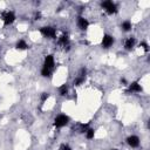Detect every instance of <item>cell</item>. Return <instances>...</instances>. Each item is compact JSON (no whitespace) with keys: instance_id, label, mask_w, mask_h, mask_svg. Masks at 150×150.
I'll return each instance as SVG.
<instances>
[{"instance_id":"6da1fadb","label":"cell","mask_w":150,"mask_h":150,"mask_svg":"<svg viewBox=\"0 0 150 150\" xmlns=\"http://www.w3.org/2000/svg\"><path fill=\"white\" fill-rule=\"evenodd\" d=\"M101 7L103 8V11L109 14V15H112L115 13H117V5L111 1V0H105V1H102L101 2Z\"/></svg>"},{"instance_id":"7a4b0ae2","label":"cell","mask_w":150,"mask_h":150,"mask_svg":"<svg viewBox=\"0 0 150 150\" xmlns=\"http://www.w3.org/2000/svg\"><path fill=\"white\" fill-rule=\"evenodd\" d=\"M40 33L46 39H56V28L53 26H42L40 28Z\"/></svg>"},{"instance_id":"3957f363","label":"cell","mask_w":150,"mask_h":150,"mask_svg":"<svg viewBox=\"0 0 150 150\" xmlns=\"http://www.w3.org/2000/svg\"><path fill=\"white\" fill-rule=\"evenodd\" d=\"M68 123H69V116H67V115H64V114H59V115L55 116L54 122H53V125H54L55 128L60 129V128L66 127Z\"/></svg>"},{"instance_id":"277c9868","label":"cell","mask_w":150,"mask_h":150,"mask_svg":"<svg viewBox=\"0 0 150 150\" xmlns=\"http://www.w3.org/2000/svg\"><path fill=\"white\" fill-rule=\"evenodd\" d=\"M57 45L60 47H62L66 52H68L70 49V39H69V34L68 33H63L62 35H60L57 38Z\"/></svg>"},{"instance_id":"5b68a950","label":"cell","mask_w":150,"mask_h":150,"mask_svg":"<svg viewBox=\"0 0 150 150\" xmlns=\"http://www.w3.org/2000/svg\"><path fill=\"white\" fill-rule=\"evenodd\" d=\"M15 14H14V12L13 11H5V12H2V14H1V20H2V22H4V25L5 26H9V25H12L14 21H15Z\"/></svg>"},{"instance_id":"8992f818","label":"cell","mask_w":150,"mask_h":150,"mask_svg":"<svg viewBox=\"0 0 150 150\" xmlns=\"http://www.w3.org/2000/svg\"><path fill=\"white\" fill-rule=\"evenodd\" d=\"M114 42H115V39H114L112 35L104 34L103 38H102V41H101V46H102V48H105L107 49V48H110L114 45Z\"/></svg>"},{"instance_id":"52a82bcc","label":"cell","mask_w":150,"mask_h":150,"mask_svg":"<svg viewBox=\"0 0 150 150\" xmlns=\"http://www.w3.org/2000/svg\"><path fill=\"white\" fill-rule=\"evenodd\" d=\"M43 68H47L49 70L53 71L54 67H55V60H54V56L52 54H48L45 56V60H43V64H42Z\"/></svg>"},{"instance_id":"ba28073f","label":"cell","mask_w":150,"mask_h":150,"mask_svg":"<svg viewBox=\"0 0 150 150\" xmlns=\"http://www.w3.org/2000/svg\"><path fill=\"white\" fill-rule=\"evenodd\" d=\"M141 91H142V86L137 81H134V82L129 83L128 88L125 90L127 94H135V93H141Z\"/></svg>"},{"instance_id":"9c48e42d","label":"cell","mask_w":150,"mask_h":150,"mask_svg":"<svg viewBox=\"0 0 150 150\" xmlns=\"http://www.w3.org/2000/svg\"><path fill=\"white\" fill-rule=\"evenodd\" d=\"M76 25L81 30H87L89 27V21L84 16H77L76 19Z\"/></svg>"},{"instance_id":"30bf717a","label":"cell","mask_w":150,"mask_h":150,"mask_svg":"<svg viewBox=\"0 0 150 150\" xmlns=\"http://www.w3.org/2000/svg\"><path fill=\"white\" fill-rule=\"evenodd\" d=\"M127 143H128V145L131 146V148H138L141 141H139V137H138V136L131 135V136H129V137L127 138Z\"/></svg>"},{"instance_id":"8fae6325","label":"cell","mask_w":150,"mask_h":150,"mask_svg":"<svg viewBox=\"0 0 150 150\" xmlns=\"http://www.w3.org/2000/svg\"><path fill=\"white\" fill-rule=\"evenodd\" d=\"M135 45H136V39L134 36H129V38H127L124 40V45L123 46H124L125 50H132Z\"/></svg>"},{"instance_id":"7c38bea8","label":"cell","mask_w":150,"mask_h":150,"mask_svg":"<svg viewBox=\"0 0 150 150\" xmlns=\"http://www.w3.org/2000/svg\"><path fill=\"white\" fill-rule=\"evenodd\" d=\"M15 48L19 49V50H25V49L28 48V43H27L23 39H20V40L16 41V43H15Z\"/></svg>"},{"instance_id":"4fadbf2b","label":"cell","mask_w":150,"mask_h":150,"mask_svg":"<svg viewBox=\"0 0 150 150\" xmlns=\"http://www.w3.org/2000/svg\"><path fill=\"white\" fill-rule=\"evenodd\" d=\"M121 28H122L123 32H129V30H131V28H132V23H131V21H129V20H124V21L121 23Z\"/></svg>"},{"instance_id":"5bb4252c","label":"cell","mask_w":150,"mask_h":150,"mask_svg":"<svg viewBox=\"0 0 150 150\" xmlns=\"http://www.w3.org/2000/svg\"><path fill=\"white\" fill-rule=\"evenodd\" d=\"M84 81H86V76H81V75H77L74 80H73V86H75V87H79V86H81V84H83L84 83Z\"/></svg>"},{"instance_id":"9a60e30c","label":"cell","mask_w":150,"mask_h":150,"mask_svg":"<svg viewBox=\"0 0 150 150\" xmlns=\"http://www.w3.org/2000/svg\"><path fill=\"white\" fill-rule=\"evenodd\" d=\"M69 93V87L68 84H62L59 87V95L60 96H67Z\"/></svg>"},{"instance_id":"2e32d148","label":"cell","mask_w":150,"mask_h":150,"mask_svg":"<svg viewBox=\"0 0 150 150\" xmlns=\"http://www.w3.org/2000/svg\"><path fill=\"white\" fill-rule=\"evenodd\" d=\"M88 128H89V123H79L77 127H76V130L81 134H84Z\"/></svg>"},{"instance_id":"e0dca14e","label":"cell","mask_w":150,"mask_h":150,"mask_svg":"<svg viewBox=\"0 0 150 150\" xmlns=\"http://www.w3.org/2000/svg\"><path fill=\"white\" fill-rule=\"evenodd\" d=\"M84 135H86V138L87 139H93L94 136H95V129L94 128H88L87 131L84 132Z\"/></svg>"},{"instance_id":"ac0fdd59","label":"cell","mask_w":150,"mask_h":150,"mask_svg":"<svg viewBox=\"0 0 150 150\" xmlns=\"http://www.w3.org/2000/svg\"><path fill=\"white\" fill-rule=\"evenodd\" d=\"M48 97H49V93H42L41 95H40V102H41V104H43L47 100H48Z\"/></svg>"},{"instance_id":"d6986e66","label":"cell","mask_w":150,"mask_h":150,"mask_svg":"<svg viewBox=\"0 0 150 150\" xmlns=\"http://www.w3.org/2000/svg\"><path fill=\"white\" fill-rule=\"evenodd\" d=\"M59 150H71L70 145L67 144V143H62L60 146H59Z\"/></svg>"},{"instance_id":"ffe728a7","label":"cell","mask_w":150,"mask_h":150,"mask_svg":"<svg viewBox=\"0 0 150 150\" xmlns=\"http://www.w3.org/2000/svg\"><path fill=\"white\" fill-rule=\"evenodd\" d=\"M139 47H142V48L144 49V52H149V46H148V43H146V42L142 41V42L139 43Z\"/></svg>"},{"instance_id":"44dd1931","label":"cell","mask_w":150,"mask_h":150,"mask_svg":"<svg viewBox=\"0 0 150 150\" xmlns=\"http://www.w3.org/2000/svg\"><path fill=\"white\" fill-rule=\"evenodd\" d=\"M41 19H42V14H41V12H40V11L35 12V13H34V20H41Z\"/></svg>"},{"instance_id":"7402d4cb","label":"cell","mask_w":150,"mask_h":150,"mask_svg":"<svg viewBox=\"0 0 150 150\" xmlns=\"http://www.w3.org/2000/svg\"><path fill=\"white\" fill-rule=\"evenodd\" d=\"M121 83H123V86H127V84H128L125 79H121Z\"/></svg>"},{"instance_id":"603a6c76","label":"cell","mask_w":150,"mask_h":150,"mask_svg":"<svg viewBox=\"0 0 150 150\" xmlns=\"http://www.w3.org/2000/svg\"><path fill=\"white\" fill-rule=\"evenodd\" d=\"M111 150H118V149H111Z\"/></svg>"},{"instance_id":"cb8c5ba5","label":"cell","mask_w":150,"mask_h":150,"mask_svg":"<svg viewBox=\"0 0 150 150\" xmlns=\"http://www.w3.org/2000/svg\"><path fill=\"white\" fill-rule=\"evenodd\" d=\"M0 49H1V46H0Z\"/></svg>"}]
</instances>
